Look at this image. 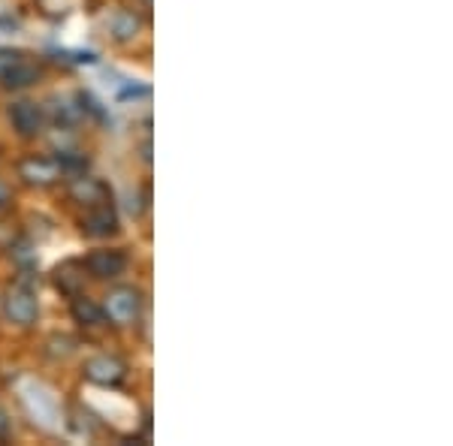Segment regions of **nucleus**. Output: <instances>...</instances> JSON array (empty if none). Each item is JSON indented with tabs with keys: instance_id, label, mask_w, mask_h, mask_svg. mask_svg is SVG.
<instances>
[{
	"instance_id": "1",
	"label": "nucleus",
	"mask_w": 453,
	"mask_h": 446,
	"mask_svg": "<svg viewBox=\"0 0 453 446\" xmlns=\"http://www.w3.org/2000/svg\"><path fill=\"white\" fill-rule=\"evenodd\" d=\"M104 314L119 326L136 323V320H140V314H142V292L134 290V287H115L106 296Z\"/></svg>"
},
{
	"instance_id": "2",
	"label": "nucleus",
	"mask_w": 453,
	"mask_h": 446,
	"mask_svg": "<svg viewBox=\"0 0 453 446\" xmlns=\"http://www.w3.org/2000/svg\"><path fill=\"white\" fill-rule=\"evenodd\" d=\"M4 314L10 323L16 326H34L36 323V314H40V305H36V296L31 287L25 283H16L4 299Z\"/></svg>"
},
{
	"instance_id": "3",
	"label": "nucleus",
	"mask_w": 453,
	"mask_h": 446,
	"mask_svg": "<svg viewBox=\"0 0 453 446\" xmlns=\"http://www.w3.org/2000/svg\"><path fill=\"white\" fill-rule=\"evenodd\" d=\"M85 377L97 386H119L127 377V365L119 356H94V359L85 362Z\"/></svg>"
},
{
	"instance_id": "4",
	"label": "nucleus",
	"mask_w": 453,
	"mask_h": 446,
	"mask_svg": "<svg viewBox=\"0 0 453 446\" xmlns=\"http://www.w3.org/2000/svg\"><path fill=\"white\" fill-rule=\"evenodd\" d=\"M85 268L91 272V277H97V281H109V277H119L127 272V257H124L121 251L100 247V251H91L85 257Z\"/></svg>"
},
{
	"instance_id": "5",
	"label": "nucleus",
	"mask_w": 453,
	"mask_h": 446,
	"mask_svg": "<svg viewBox=\"0 0 453 446\" xmlns=\"http://www.w3.org/2000/svg\"><path fill=\"white\" fill-rule=\"evenodd\" d=\"M82 230L88 236H109V232L119 230V215H115L112 202H109L106 196L88 206L85 217H82Z\"/></svg>"
},
{
	"instance_id": "6",
	"label": "nucleus",
	"mask_w": 453,
	"mask_h": 446,
	"mask_svg": "<svg viewBox=\"0 0 453 446\" xmlns=\"http://www.w3.org/2000/svg\"><path fill=\"white\" fill-rule=\"evenodd\" d=\"M19 175L27 181V185H36V187H49L61 178V166L58 160H49V157H27L19 163Z\"/></svg>"
},
{
	"instance_id": "7",
	"label": "nucleus",
	"mask_w": 453,
	"mask_h": 446,
	"mask_svg": "<svg viewBox=\"0 0 453 446\" xmlns=\"http://www.w3.org/2000/svg\"><path fill=\"white\" fill-rule=\"evenodd\" d=\"M10 121L21 136H36V133H42L46 115H42V109L31 103V100H21V103L10 109Z\"/></svg>"
},
{
	"instance_id": "8",
	"label": "nucleus",
	"mask_w": 453,
	"mask_h": 446,
	"mask_svg": "<svg viewBox=\"0 0 453 446\" xmlns=\"http://www.w3.org/2000/svg\"><path fill=\"white\" fill-rule=\"evenodd\" d=\"M73 317H76L79 326H100L106 320V314H104L100 305H94L91 299L76 296V299H73Z\"/></svg>"
},
{
	"instance_id": "9",
	"label": "nucleus",
	"mask_w": 453,
	"mask_h": 446,
	"mask_svg": "<svg viewBox=\"0 0 453 446\" xmlns=\"http://www.w3.org/2000/svg\"><path fill=\"white\" fill-rule=\"evenodd\" d=\"M36 79H40V67H36V64H31L25 57V61H21L19 67L4 79V85L6 87H27V85H34Z\"/></svg>"
},
{
	"instance_id": "10",
	"label": "nucleus",
	"mask_w": 453,
	"mask_h": 446,
	"mask_svg": "<svg viewBox=\"0 0 453 446\" xmlns=\"http://www.w3.org/2000/svg\"><path fill=\"white\" fill-rule=\"evenodd\" d=\"M21 61H25V55H21V52H12V49H0V85H4V79L10 76V72L16 70Z\"/></svg>"
},
{
	"instance_id": "11",
	"label": "nucleus",
	"mask_w": 453,
	"mask_h": 446,
	"mask_svg": "<svg viewBox=\"0 0 453 446\" xmlns=\"http://www.w3.org/2000/svg\"><path fill=\"white\" fill-rule=\"evenodd\" d=\"M10 208H12V190L0 181V215H6Z\"/></svg>"
},
{
	"instance_id": "12",
	"label": "nucleus",
	"mask_w": 453,
	"mask_h": 446,
	"mask_svg": "<svg viewBox=\"0 0 453 446\" xmlns=\"http://www.w3.org/2000/svg\"><path fill=\"white\" fill-rule=\"evenodd\" d=\"M10 435H12V422H10V416L0 411V441H6Z\"/></svg>"
},
{
	"instance_id": "13",
	"label": "nucleus",
	"mask_w": 453,
	"mask_h": 446,
	"mask_svg": "<svg viewBox=\"0 0 453 446\" xmlns=\"http://www.w3.org/2000/svg\"><path fill=\"white\" fill-rule=\"evenodd\" d=\"M149 4H151V0H145V6H149Z\"/></svg>"
}]
</instances>
